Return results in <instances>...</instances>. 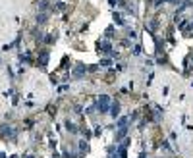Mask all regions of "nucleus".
Instances as JSON below:
<instances>
[{
  "label": "nucleus",
  "instance_id": "4",
  "mask_svg": "<svg viewBox=\"0 0 193 158\" xmlns=\"http://www.w3.org/2000/svg\"><path fill=\"white\" fill-rule=\"evenodd\" d=\"M85 71H87V68H85V64H81V66H77L75 70H73V77H81Z\"/></svg>",
  "mask_w": 193,
  "mask_h": 158
},
{
  "label": "nucleus",
  "instance_id": "11",
  "mask_svg": "<svg viewBox=\"0 0 193 158\" xmlns=\"http://www.w3.org/2000/svg\"><path fill=\"white\" fill-rule=\"evenodd\" d=\"M128 120L129 118H120V121H118V127H126V125H128Z\"/></svg>",
  "mask_w": 193,
  "mask_h": 158
},
{
  "label": "nucleus",
  "instance_id": "1",
  "mask_svg": "<svg viewBox=\"0 0 193 158\" xmlns=\"http://www.w3.org/2000/svg\"><path fill=\"white\" fill-rule=\"evenodd\" d=\"M97 108H98L101 114H106V112L110 110V98H108V95H101V98H98V102H97Z\"/></svg>",
  "mask_w": 193,
  "mask_h": 158
},
{
  "label": "nucleus",
  "instance_id": "13",
  "mask_svg": "<svg viewBox=\"0 0 193 158\" xmlns=\"http://www.w3.org/2000/svg\"><path fill=\"white\" fill-rule=\"evenodd\" d=\"M48 8V0H43V2H41V10H47Z\"/></svg>",
  "mask_w": 193,
  "mask_h": 158
},
{
  "label": "nucleus",
  "instance_id": "7",
  "mask_svg": "<svg viewBox=\"0 0 193 158\" xmlns=\"http://www.w3.org/2000/svg\"><path fill=\"white\" fill-rule=\"evenodd\" d=\"M2 135H6V137H14L16 133L12 131V127H2Z\"/></svg>",
  "mask_w": 193,
  "mask_h": 158
},
{
  "label": "nucleus",
  "instance_id": "6",
  "mask_svg": "<svg viewBox=\"0 0 193 158\" xmlns=\"http://www.w3.org/2000/svg\"><path fill=\"white\" fill-rule=\"evenodd\" d=\"M66 129H68V131H72V133H77L75 123H72V121H66Z\"/></svg>",
  "mask_w": 193,
  "mask_h": 158
},
{
  "label": "nucleus",
  "instance_id": "14",
  "mask_svg": "<svg viewBox=\"0 0 193 158\" xmlns=\"http://www.w3.org/2000/svg\"><path fill=\"white\" fill-rule=\"evenodd\" d=\"M139 52H141V44H137V46L133 48V54H139Z\"/></svg>",
  "mask_w": 193,
  "mask_h": 158
},
{
  "label": "nucleus",
  "instance_id": "3",
  "mask_svg": "<svg viewBox=\"0 0 193 158\" xmlns=\"http://www.w3.org/2000/svg\"><path fill=\"white\" fill-rule=\"evenodd\" d=\"M110 114L116 118V116H120V102L118 100H114L112 104H110Z\"/></svg>",
  "mask_w": 193,
  "mask_h": 158
},
{
  "label": "nucleus",
  "instance_id": "16",
  "mask_svg": "<svg viewBox=\"0 0 193 158\" xmlns=\"http://www.w3.org/2000/svg\"><path fill=\"white\" fill-rule=\"evenodd\" d=\"M0 158H6V154H0Z\"/></svg>",
  "mask_w": 193,
  "mask_h": 158
},
{
  "label": "nucleus",
  "instance_id": "12",
  "mask_svg": "<svg viewBox=\"0 0 193 158\" xmlns=\"http://www.w3.org/2000/svg\"><path fill=\"white\" fill-rule=\"evenodd\" d=\"M110 64H112V62H110V60H101V66H102V68H108Z\"/></svg>",
  "mask_w": 193,
  "mask_h": 158
},
{
  "label": "nucleus",
  "instance_id": "17",
  "mask_svg": "<svg viewBox=\"0 0 193 158\" xmlns=\"http://www.w3.org/2000/svg\"><path fill=\"white\" fill-rule=\"evenodd\" d=\"M139 158H145V154H141V156H139Z\"/></svg>",
  "mask_w": 193,
  "mask_h": 158
},
{
  "label": "nucleus",
  "instance_id": "10",
  "mask_svg": "<svg viewBox=\"0 0 193 158\" xmlns=\"http://www.w3.org/2000/svg\"><path fill=\"white\" fill-rule=\"evenodd\" d=\"M114 21H116L118 25H124V19H122V15H120V14H114Z\"/></svg>",
  "mask_w": 193,
  "mask_h": 158
},
{
  "label": "nucleus",
  "instance_id": "2",
  "mask_svg": "<svg viewBox=\"0 0 193 158\" xmlns=\"http://www.w3.org/2000/svg\"><path fill=\"white\" fill-rule=\"evenodd\" d=\"M110 48H112V46H110L108 40H101V43H98V50H101V52H104V54H110V56H118V54H114Z\"/></svg>",
  "mask_w": 193,
  "mask_h": 158
},
{
  "label": "nucleus",
  "instance_id": "5",
  "mask_svg": "<svg viewBox=\"0 0 193 158\" xmlns=\"http://www.w3.org/2000/svg\"><path fill=\"white\" fill-rule=\"evenodd\" d=\"M126 133H128V125H126V127H118V133H116V141L124 139V137H126Z\"/></svg>",
  "mask_w": 193,
  "mask_h": 158
},
{
  "label": "nucleus",
  "instance_id": "15",
  "mask_svg": "<svg viewBox=\"0 0 193 158\" xmlns=\"http://www.w3.org/2000/svg\"><path fill=\"white\" fill-rule=\"evenodd\" d=\"M112 35H114L112 33V27H108V29H106V37H112Z\"/></svg>",
  "mask_w": 193,
  "mask_h": 158
},
{
  "label": "nucleus",
  "instance_id": "9",
  "mask_svg": "<svg viewBox=\"0 0 193 158\" xmlns=\"http://www.w3.org/2000/svg\"><path fill=\"white\" fill-rule=\"evenodd\" d=\"M44 21H47V14L43 12V14H39V15H37V23H44Z\"/></svg>",
  "mask_w": 193,
  "mask_h": 158
},
{
  "label": "nucleus",
  "instance_id": "8",
  "mask_svg": "<svg viewBox=\"0 0 193 158\" xmlns=\"http://www.w3.org/2000/svg\"><path fill=\"white\" fill-rule=\"evenodd\" d=\"M47 62H48V52H43V54H41V66H47Z\"/></svg>",
  "mask_w": 193,
  "mask_h": 158
}]
</instances>
